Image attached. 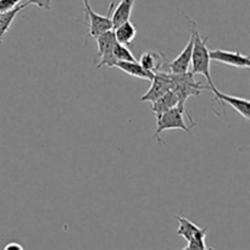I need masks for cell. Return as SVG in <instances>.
<instances>
[{
    "label": "cell",
    "mask_w": 250,
    "mask_h": 250,
    "mask_svg": "<svg viewBox=\"0 0 250 250\" xmlns=\"http://www.w3.org/2000/svg\"><path fill=\"white\" fill-rule=\"evenodd\" d=\"M22 0H0V12L9 11L14 9L17 5L21 4Z\"/></svg>",
    "instance_id": "19"
},
{
    "label": "cell",
    "mask_w": 250,
    "mask_h": 250,
    "mask_svg": "<svg viewBox=\"0 0 250 250\" xmlns=\"http://www.w3.org/2000/svg\"><path fill=\"white\" fill-rule=\"evenodd\" d=\"M175 219L177 220L178 224H180L177 234L178 236L183 237L187 242L190 241V239L193 238V236H194V234L197 233L198 231H200V229H202V227L197 226V225L193 224L192 221H189V220L186 219V217L183 216H178V215H176Z\"/></svg>",
    "instance_id": "16"
},
{
    "label": "cell",
    "mask_w": 250,
    "mask_h": 250,
    "mask_svg": "<svg viewBox=\"0 0 250 250\" xmlns=\"http://www.w3.org/2000/svg\"><path fill=\"white\" fill-rule=\"evenodd\" d=\"M151 104H153L151 105V111L154 112V116H155V115H160L163 112L167 111V110L172 109V107L177 106L178 99L175 93L170 89L165 94L161 95L160 98H158L155 102L151 103Z\"/></svg>",
    "instance_id": "13"
},
{
    "label": "cell",
    "mask_w": 250,
    "mask_h": 250,
    "mask_svg": "<svg viewBox=\"0 0 250 250\" xmlns=\"http://www.w3.org/2000/svg\"><path fill=\"white\" fill-rule=\"evenodd\" d=\"M189 22H190V38L189 41H188L187 45H186L185 49L178 54L177 58L173 59V60L167 65L168 71H170V73H173V75L185 73L187 72V71H189L190 60H192L193 42H194V28H195L194 22L190 21V20Z\"/></svg>",
    "instance_id": "9"
},
{
    "label": "cell",
    "mask_w": 250,
    "mask_h": 250,
    "mask_svg": "<svg viewBox=\"0 0 250 250\" xmlns=\"http://www.w3.org/2000/svg\"><path fill=\"white\" fill-rule=\"evenodd\" d=\"M26 5H36L39 9H45L50 10L51 9V0H27Z\"/></svg>",
    "instance_id": "20"
},
{
    "label": "cell",
    "mask_w": 250,
    "mask_h": 250,
    "mask_svg": "<svg viewBox=\"0 0 250 250\" xmlns=\"http://www.w3.org/2000/svg\"><path fill=\"white\" fill-rule=\"evenodd\" d=\"M114 56L116 61H137L132 51L127 48V45L117 43L114 46Z\"/></svg>",
    "instance_id": "18"
},
{
    "label": "cell",
    "mask_w": 250,
    "mask_h": 250,
    "mask_svg": "<svg viewBox=\"0 0 250 250\" xmlns=\"http://www.w3.org/2000/svg\"><path fill=\"white\" fill-rule=\"evenodd\" d=\"M208 41L209 37H204L203 38L194 28V42H193V50H192V60H190V65H192V71L190 72L194 75H202L204 76L207 80L208 85L212 87L211 75H210V56H209V49H208Z\"/></svg>",
    "instance_id": "3"
},
{
    "label": "cell",
    "mask_w": 250,
    "mask_h": 250,
    "mask_svg": "<svg viewBox=\"0 0 250 250\" xmlns=\"http://www.w3.org/2000/svg\"><path fill=\"white\" fill-rule=\"evenodd\" d=\"M171 75V90L176 94L178 99V105L182 110H186V102L190 97H198L203 90H210V85L202 84L194 80V73L187 72L178 73V75Z\"/></svg>",
    "instance_id": "1"
},
{
    "label": "cell",
    "mask_w": 250,
    "mask_h": 250,
    "mask_svg": "<svg viewBox=\"0 0 250 250\" xmlns=\"http://www.w3.org/2000/svg\"><path fill=\"white\" fill-rule=\"evenodd\" d=\"M4 249L5 250H22V249H23V247H22L21 244L12 242V243L6 244V246L4 247Z\"/></svg>",
    "instance_id": "21"
},
{
    "label": "cell",
    "mask_w": 250,
    "mask_h": 250,
    "mask_svg": "<svg viewBox=\"0 0 250 250\" xmlns=\"http://www.w3.org/2000/svg\"><path fill=\"white\" fill-rule=\"evenodd\" d=\"M83 1V4H84V7H87V6H90V4H89V0H82Z\"/></svg>",
    "instance_id": "22"
},
{
    "label": "cell",
    "mask_w": 250,
    "mask_h": 250,
    "mask_svg": "<svg viewBox=\"0 0 250 250\" xmlns=\"http://www.w3.org/2000/svg\"><path fill=\"white\" fill-rule=\"evenodd\" d=\"M207 227H203L200 229V231H198L197 233L193 236V238L190 241H188L187 246L183 248V250H205L208 249L207 243H205V237H207Z\"/></svg>",
    "instance_id": "17"
},
{
    "label": "cell",
    "mask_w": 250,
    "mask_h": 250,
    "mask_svg": "<svg viewBox=\"0 0 250 250\" xmlns=\"http://www.w3.org/2000/svg\"><path fill=\"white\" fill-rule=\"evenodd\" d=\"M26 2L24 4H19L14 9L9 10V11L0 12V44L2 43V39H4V36L6 34V32L10 29V26L14 22L15 17L19 14L21 10H23L26 7Z\"/></svg>",
    "instance_id": "15"
},
{
    "label": "cell",
    "mask_w": 250,
    "mask_h": 250,
    "mask_svg": "<svg viewBox=\"0 0 250 250\" xmlns=\"http://www.w3.org/2000/svg\"><path fill=\"white\" fill-rule=\"evenodd\" d=\"M164 60H165V56L161 53L154 50H148L146 51V53L142 54L139 63H141L146 70L155 73L161 70V66L164 65Z\"/></svg>",
    "instance_id": "12"
},
{
    "label": "cell",
    "mask_w": 250,
    "mask_h": 250,
    "mask_svg": "<svg viewBox=\"0 0 250 250\" xmlns=\"http://www.w3.org/2000/svg\"><path fill=\"white\" fill-rule=\"evenodd\" d=\"M151 85L146 93L141 97V102L143 103H153L158 98L165 94L166 92L171 89V75L170 72H164V71H158L154 73L153 80L150 81Z\"/></svg>",
    "instance_id": "7"
},
{
    "label": "cell",
    "mask_w": 250,
    "mask_h": 250,
    "mask_svg": "<svg viewBox=\"0 0 250 250\" xmlns=\"http://www.w3.org/2000/svg\"><path fill=\"white\" fill-rule=\"evenodd\" d=\"M134 2H136V0H120L119 4L114 6L115 10L112 9L111 12V21L114 28L131 19Z\"/></svg>",
    "instance_id": "11"
},
{
    "label": "cell",
    "mask_w": 250,
    "mask_h": 250,
    "mask_svg": "<svg viewBox=\"0 0 250 250\" xmlns=\"http://www.w3.org/2000/svg\"><path fill=\"white\" fill-rule=\"evenodd\" d=\"M115 67L124 71V72L127 73L128 76L139 78V80L149 81V82L153 80L154 73L146 70L138 61H117V62L115 63Z\"/></svg>",
    "instance_id": "10"
},
{
    "label": "cell",
    "mask_w": 250,
    "mask_h": 250,
    "mask_svg": "<svg viewBox=\"0 0 250 250\" xmlns=\"http://www.w3.org/2000/svg\"><path fill=\"white\" fill-rule=\"evenodd\" d=\"M114 33L117 43L124 44V45H129V44L133 42V39L136 38L137 28L128 20V21L124 22V23L120 24V26L115 27Z\"/></svg>",
    "instance_id": "14"
},
{
    "label": "cell",
    "mask_w": 250,
    "mask_h": 250,
    "mask_svg": "<svg viewBox=\"0 0 250 250\" xmlns=\"http://www.w3.org/2000/svg\"><path fill=\"white\" fill-rule=\"evenodd\" d=\"M115 6V2H111L109 7V11L106 15H99L92 10V7L87 6L84 10L85 20L88 22V38L97 39L104 32L112 29V21H111V12Z\"/></svg>",
    "instance_id": "4"
},
{
    "label": "cell",
    "mask_w": 250,
    "mask_h": 250,
    "mask_svg": "<svg viewBox=\"0 0 250 250\" xmlns=\"http://www.w3.org/2000/svg\"><path fill=\"white\" fill-rule=\"evenodd\" d=\"M98 44V54L97 59H99L97 68H102L103 66L107 67H115V63L117 62L114 56V46L116 44L114 29L104 32L97 38Z\"/></svg>",
    "instance_id": "5"
},
{
    "label": "cell",
    "mask_w": 250,
    "mask_h": 250,
    "mask_svg": "<svg viewBox=\"0 0 250 250\" xmlns=\"http://www.w3.org/2000/svg\"><path fill=\"white\" fill-rule=\"evenodd\" d=\"M183 115H187L188 120L190 121V125L194 127L195 122L194 120H193L192 115L188 111H186V110L181 109L180 106H175L172 107V109L167 110V111L163 112V114L155 115L156 126L158 127H156V132L153 136V138H155L159 144H165L163 139H161L160 134L163 133V132L167 131V129H182V131L187 132L188 134H192V132H190V128H192V127L186 125Z\"/></svg>",
    "instance_id": "2"
},
{
    "label": "cell",
    "mask_w": 250,
    "mask_h": 250,
    "mask_svg": "<svg viewBox=\"0 0 250 250\" xmlns=\"http://www.w3.org/2000/svg\"><path fill=\"white\" fill-rule=\"evenodd\" d=\"M210 90L214 93V100L219 102V104L222 105L224 112L226 111V105L233 107L242 117H244L246 121L249 122L250 120V102L249 99H244V98L233 97V95H227L225 93L220 92L215 85L210 87Z\"/></svg>",
    "instance_id": "6"
},
{
    "label": "cell",
    "mask_w": 250,
    "mask_h": 250,
    "mask_svg": "<svg viewBox=\"0 0 250 250\" xmlns=\"http://www.w3.org/2000/svg\"><path fill=\"white\" fill-rule=\"evenodd\" d=\"M209 56L211 61L224 63L236 68H249L250 60L249 56L244 55L241 51H229L224 49H215L209 50Z\"/></svg>",
    "instance_id": "8"
}]
</instances>
